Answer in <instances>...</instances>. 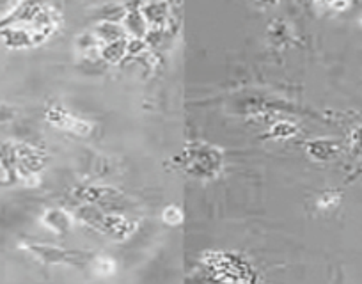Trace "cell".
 Here are the masks:
<instances>
[{
    "label": "cell",
    "instance_id": "cell-1",
    "mask_svg": "<svg viewBox=\"0 0 362 284\" xmlns=\"http://www.w3.org/2000/svg\"><path fill=\"white\" fill-rule=\"evenodd\" d=\"M11 117H13V110L9 109L8 105H2V103H0V123H4V121L11 119Z\"/></svg>",
    "mask_w": 362,
    "mask_h": 284
},
{
    "label": "cell",
    "instance_id": "cell-2",
    "mask_svg": "<svg viewBox=\"0 0 362 284\" xmlns=\"http://www.w3.org/2000/svg\"><path fill=\"white\" fill-rule=\"evenodd\" d=\"M327 6H330V8L334 9H343L344 6H346L348 0H323Z\"/></svg>",
    "mask_w": 362,
    "mask_h": 284
}]
</instances>
